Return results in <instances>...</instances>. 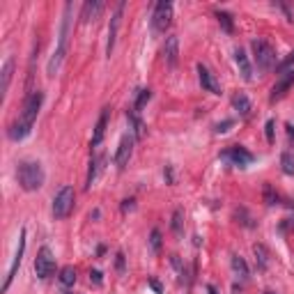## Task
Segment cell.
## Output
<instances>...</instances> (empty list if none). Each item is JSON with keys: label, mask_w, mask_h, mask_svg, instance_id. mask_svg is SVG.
Here are the masks:
<instances>
[{"label": "cell", "mask_w": 294, "mask_h": 294, "mask_svg": "<svg viewBox=\"0 0 294 294\" xmlns=\"http://www.w3.org/2000/svg\"><path fill=\"white\" fill-rule=\"evenodd\" d=\"M163 58H166V65L173 69L177 67V60H179V39L175 35L166 37V44H163Z\"/></svg>", "instance_id": "13"}, {"label": "cell", "mask_w": 294, "mask_h": 294, "mask_svg": "<svg viewBox=\"0 0 294 294\" xmlns=\"http://www.w3.org/2000/svg\"><path fill=\"white\" fill-rule=\"evenodd\" d=\"M273 126H276V122L267 120V124H264V136H267V143H273Z\"/></svg>", "instance_id": "32"}, {"label": "cell", "mask_w": 294, "mask_h": 294, "mask_svg": "<svg viewBox=\"0 0 294 294\" xmlns=\"http://www.w3.org/2000/svg\"><path fill=\"white\" fill-rule=\"evenodd\" d=\"M90 281L95 283V285H101V283H104V278H101V271H90Z\"/></svg>", "instance_id": "36"}, {"label": "cell", "mask_w": 294, "mask_h": 294, "mask_svg": "<svg viewBox=\"0 0 294 294\" xmlns=\"http://www.w3.org/2000/svg\"><path fill=\"white\" fill-rule=\"evenodd\" d=\"M122 12H124V0L117 3L115 14L111 16V26H108V42H106V56H113V48H115V39H117V30H120V23H122Z\"/></svg>", "instance_id": "11"}, {"label": "cell", "mask_w": 294, "mask_h": 294, "mask_svg": "<svg viewBox=\"0 0 294 294\" xmlns=\"http://www.w3.org/2000/svg\"><path fill=\"white\" fill-rule=\"evenodd\" d=\"M134 143H136V136H134V134H124V136H122L120 145H117L115 156H113V161H115V166H117L120 170L124 168L126 163H129L131 152H134Z\"/></svg>", "instance_id": "10"}, {"label": "cell", "mask_w": 294, "mask_h": 294, "mask_svg": "<svg viewBox=\"0 0 294 294\" xmlns=\"http://www.w3.org/2000/svg\"><path fill=\"white\" fill-rule=\"evenodd\" d=\"M56 271V258H53V253H51V248L48 246H42L39 248V253H37V258H35V273H37V278H48L51 273Z\"/></svg>", "instance_id": "8"}, {"label": "cell", "mask_w": 294, "mask_h": 294, "mask_svg": "<svg viewBox=\"0 0 294 294\" xmlns=\"http://www.w3.org/2000/svg\"><path fill=\"white\" fill-rule=\"evenodd\" d=\"M232 106H234V111H237L242 117H248V115H251V111H253L251 101H248V97L244 95V92H239V95L232 97Z\"/></svg>", "instance_id": "19"}, {"label": "cell", "mask_w": 294, "mask_h": 294, "mask_svg": "<svg viewBox=\"0 0 294 294\" xmlns=\"http://www.w3.org/2000/svg\"><path fill=\"white\" fill-rule=\"evenodd\" d=\"M150 248H152V253H159L161 251V232L156 228L150 232Z\"/></svg>", "instance_id": "30"}, {"label": "cell", "mask_w": 294, "mask_h": 294, "mask_svg": "<svg viewBox=\"0 0 294 294\" xmlns=\"http://www.w3.org/2000/svg\"><path fill=\"white\" fill-rule=\"evenodd\" d=\"M198 78H200V85H203L207 92H212V95H220V85H218L216 76H214V74L209 71L203 62L198 65Z\"/></svg>", "instance_id": "14"}, {"label": "cell", "mask_w": 294, "mask_h": 294, "mask_svg": "<svg viewBox=\"0 0 294 294\" xmlns=\"http://www.w3.org/2000/svg\"><path fill=\"white\" fill-rule=\"evenodd\" d=\"M234 62H237L239 74H242L244 81H253V65H251V60H248L244 48H237V51H234Z\"/></svg>", "instance_id": "17"}, {"label": "cell", "mask_w": 294, "mask_h": 294, "mask_svg": "<svg viewBox=\"0 0 294 294\" xmlns=\"http://www.w3.org/2000/svg\"><path fill=\"white\" fill-rule=\"evenodd\" d=\"M74 200H76V193H74L71 186H62V189L56 193V198H53V209H51L53 218L62 220V218L69 216L71 209H74Z\"/></svg>", "instance_id": "5"}, {"label": "cell", "mask_w": 294, "mask_h": 294, "mask_svg": "<svg viewBox=\"0 0 294 294\" xmlns=\"http://www.w3.org/2000/svg\"><path fill=\"white\" fill-rule=\"evenodd\" d=\"M292 228H294V218H285L281 225H278V232H283V234H285L287 230H292Z\"/></svg>", "instance_id": "35"}, {"label": "cell", "mask_w": 294, "mask_h": 294, "mask_svg": "<svg viewBox=\"0 0 294 294\" xmlns=\"http://www.w3.org/2000/svg\"><path fill=\"white\" fill-rule=\"evenodd\" d=\"M150 99H152V90H147V87H145V90H138V97H136V106H134V111H136V113H140V111L145 108V104H147Z\"/></svg>", "instance_id": "28"}, {"label": "cell", "mask_w": 294, "mask_h": 294, "mask_svg": "<svg viewBox=\"0 0 294 294\" xmlns=\"http://www.w3.org/2000/svg\"><path fill=\"white\" fill-rule=\"evenodd\" d=\"M264 294H276V292H271V290H267V292H264Z\"/></svg>", "instance_id": "43"}, {"label": "cell", "mask_w": 294, "mask_h": 294, "mask_svg": "<svg viewBox=\"0 0 294 294\" xmlns=\"http://www.w3.org/2000/svg\"><path fill=\"white\" fill-rule=\"evenodd\" d=\"M104 161H106V154H97L90 159V170H87V179H85V186L90 189L92 184H95L97 175H99V170L104 168Z\"/></svg>", "instance_id": "18"}, {"label": "cell", "mask_w": 294, "mask_h": 294, "mask_svg": "<svg viewBox=\"0 0 294 294\" xmlns=\"http://www.w3.org/2000/svg\"><path fill=\"white\" fill-rule=\"evenodd\" d=\"M150 287H152V290H154L156 294H161V292H163V287H161V283L156 281V278H150Z\"/></svg>", "instance_id": "38"}, {"label": "cell", "mask_w": 294, "mask_h": 294, "mask_svg": "<svg viewBox=\"0 0 294 294\" xmlns=\"http://www.w3.org/2000/svg\"><path fill=\"white\" fill-rule=\"evenodd\" d=\"M253 253H255L258 269H260V271H267V267H269V251H267V246L255 244V246H253Z\"/></svg>", "instance_id": "20"}, {"label": "cell", "mask_w": 294, "mask_h": 294, "mask_svg": "<svg viewBox=\"0 0 294 294\" xmlns=\"http://www.w3.org/2000/svg\"><path fill=\"white\" fill-rule=\"evenodd\" d=\"M12 74H14V58L9 56L3 65V95H7L9 83H12Z\"/></svg>", "instance_id": "21"}, {"label": "cell", "mask_w": 294, "mask_h": 294, "mask_svg": "<svg viewBox=\"0 0 294 294\" xmlns=\"http://www.w3.org/2000/svg\"><path fill=\"white\" fill-rule=\"evenodd\" d=\"M292 65H294V51H292V53H290V56H287V58H285V60H283V62H281V65H278V71H285V69H290V67H292Z\"/></svg>", "instance_id": "34"}, {"label": "cell", "mask_w": 294, "mask_h": 294, "mask_svg": "<svg viewBox=\"0 0 294 294\" xmlns=\"http://www.w3.org/2000/svg\"><path fill=\"white\" fill-rule=\"evenodd\" d=\"M232 269H234V273H237L239 278H244V281L248 278V267H246V262H244V258L232 255Z\"/></svg>", "instance_id": "25"}, {"label": "cell", "mask_w": 294, "mask_h": 294, "mask_svg": "<svg viewBox=\"0 0 294 294\" xmlns=\"http://www.w3.org/2000/svg\"><path fill=\"white\" fill-rule=\"evenodd\" d=\"M126 117H129L131 126H134V136H136V138H143V134H145V124H143V120H140V117L136 115V111H129V113H126Z\"/></svg>", "instance_id": "22"}, {"label": "cell", "mask_w": 294, "mask_h": 294, "mask_svg": "<svg viewBox=\"0 0 294 294\" xmlns=\"http://www.w3.org/2000/svg\"><path fill=\"white\" fill-rule=\"evenodd\" d=\"M262 195H264V203H267L269 207H273V205L281 203V195H278V191H273V186H271V184H264Z\"/></svg>", "instance_id": "24"}, {"label": "cell", "mask_w": 294, "mask_h": 294, "mask_svg": "<svg viewBox=\"0 0 294 294\" xmlns=\"http://www.w3.org/2000/svg\"><path fill=\"white\" fill-rule=\"evenodd\" d=\"M44 168L37 161H21L16 168V179L23 191H37L44 186Z\"/></svg>", "instance_id": "3"}, {"label": "cell", "mask_w": 294, "mask_h": 294, "mask_svg": "<svg viewBox=\"0 0 294 294\" xmlns=\"http://www.w3.org/2000/svg\"><path fill=\"white\" fill-rule=\"evenodd\" d=\"M126 209H134V200H124V205H122V212H126Z\"/></svg>", "instance_id": "40"}, {"label": "cell", "mask_w": 294, "mask_h": 294, "mask_svg": "<svg viewBox=\"0 0 294 294\" xmlns=\"http://www.w3.org/2000/svg\"><path fill=\"white\" fill-rule=\"evenodd\" d=\"M60 283L65 287H71L76 283V269L74 267H62L60 269Z\"/></svg>", "instance_id": "23"}, {"label": "cell", "mask_w": 294, "mask_h": 294, "mask_svg": "<svg viewBox=\"0 0 294 294\" xmlns=\"http://www.w3.org/2000/svg\"><path fill=\"white\" fill-rule=\"evenodd\" d=\"M232 124H234V120L218 122V124H216V129H214V131H216V134H228V131H230V126H232Z\"/></svg>", "instance_id": "33"}, {"label": "cell", "mask_w": 294, "mask_h": 294, "mask_svg": "<svg viewBox=\"0 0 294 294\" xmlns=\"http://www.w3.org/2000/svg\"><path fill=\"white\" fill-rule=\"evenodd\" d=\"M108 120H111V108H104L97 120V126H95V134H92V147H99L101 140L106 136V126H108Z\"/></svg>", "instance_id": "15"}, {"label": "cell", "mask_w": 294, "mask_h": 294, "mask_svg": "<svg viewBox=\"0 0 294 294\" xmlns=\"http://www.w3.org/2000/svg\"><path fill=\"white\" fill-rule=\"evenodd\" d=\"M285 129H287V140H290V147H294V124H292V122H287Z\"/></svg>", "instance_id": "37"}, {"label": "cell", "mask_w": 294, "mask_h": 294, "mask_svg": "<svg viewBox=\"0 0 294 294\" xmlns=\"http://www.w3.org/2000/svg\"><path fill=\"white\" fill-rule=\"evenodd\" d=\"M101 12H104V3H99V0H87V3L83 5V9H81V21L83 23L97 21Z\"/></svg>", "instance_id": "16"}, {"label": "cell", "mask_w": 294, "mask_h": 294, "mask_svg": "<svg viewBox=\"0 0 294 294\" xmlns=\"http://www.w3.org/2000/svg\"><path fill=\"white\" fill-rule=\"evenodd\" d=\"M216 19L220 23V28H223L225 32H232L234 30V23H232V16H230L228 12H216Z\"/></svg>", "instance_id": "29"}, {"label": "cell", "mask_w": 294, "mask_h": 294, "mask_svg": "<svg viewBox=\"0 0 294 294\" xmlns=\"http://www.w3.org/2000/svg\"><path fill=\"white\" fill-rule=\"evenodd\" d=\"M42 104H44V92L42 90H35V92H30V95L26 97L23 108H21V115H19V120L14 122V124L9 126V131H7L9 140H23L26 136H30Z\"/></svg>", "instance_id": "1"}, {"label": "cell", "mask_w": 294, "mask_h": 294, "mask_svg": "<svg viewBox=\"0 0 294 294\" xmlns=\"http://www.w3.org/2000/svg\"><path fill=\"white\" fill-rule=\"evenodd\" d=\"M69 26H71V3L65 5V12H62V23H60V35H58V46L53 51L51 60L46 65V74L48 76H56L62 67V60L67 56V46H69Z\"/></svg>", "instance_id": "2"}, {"label": "cell", "mask_w": 294, "mask_h": 294, "mask_svg": "<svg viewBox=\"0 0 294 294\" xmlns=\"http://www.w3.org/2000/svg\"><path fill=\"white\" fill-rule=\"evenodd\" d=\"M220 159L228 161V163H232V166H237V168H246V166H251L253 161H255V156H253L246 147L232 145V147H228L225 152H220Z\"/></svg>", "instance_id": "7"}, {"label": "cell", "mask_w": 294, "mask_h": 294, "mask_svg": "<svg viewBox=\"0 0 294 294\" xmlns=\"http://www.w3.org/2000/svg\"><path fill=\"white\" fill-rule=\"evenodd\" d=\"M173 232L177 234V237L184 234V212L182 209H175V214H173Z\"/></svg>", "instance_id": "27"}, {"label": "cell", "mask_w": 294, "mask_h": 294, "mask_svg": "<svg viewBox=\"0 0 294 294\" xmlns=\"http://www.w3.org/2000/svg\"><path fill=\"white\" fill-rule=\"evenodd\" d=\"M281 168L285 175H294V154L292 152H283L281 154Z\"/></svg>", "instance_id": "26"}, {"label": "cell", "mask_w": 294, "mask_h": 294, "mask_svg": "<svg viewBox=\"0 0 294 294\" xmlns=\"http://www.w3.org/2000/svg\"><path fill=\"white\" fill-rule=\"evenodd\" d=\"M294 85V69L290 71H285V74H281V78L276 81V85L271 87V95H269V101L271 104H276L278 99H283V97L287 95V90Z\"/></svg>", "instance_id": "12"}, {"label": "cell", "mask_w": 294, "mask_h": 294, "mask_svg": "<svg viewBox=\"0 0 294 294\" xmlns=\"http://www.w3.org/2000/svg\"><path fill=\"white\" fill-rule=\"evenodd\" d=\"M234 216H237L239 218V223H242V225H246V228H253V225H255V223H253V220H251V216H248V212H246V209H237V212H234Z\"/></svg>", "instance_id": "31"}, {"label": "cell", "mask_w": 294, "mask_h": 294, "mask_svg": "<svg viewBox=\"0 0 294 294\" xmlns=\"http://www.w3.org/2000/svg\"><path fill=\"white\" fill-rule=\"evenodd\" d=\"M23 253H26V230H21V234H19V246H16V253H14V260H12V264H9V271H7V276H5V283H3V292H7V290H9V285H12L14 276H16L19 267H21Z\"/></svg>", "instance_id": "9"}, {"label": "cell", "mask_w": 294, "mask_h": 294, "mask_svg": "<svg viewBox=\"0 0 294 294\" xmlns=\"http://www.w3.org/2000/svg\"><path fill=\"white\" fill-rule=\"evenodd\" d=\"M170 23H173V3L170 0H161V3H156L154 12H152V30L156 35H163L170 28Z\"/></svg>", "instance_id": "6"}, {"label": "cell", "mask_w": 294, "mask_h": 294, "mask_svg": "<svg viewBox=\"0 0 294 294\" xmlns=\"http://www.w3.org/2000/svg\"><path fill=\"white\" fill-rule=\"evenodd\" d=\"M251 48H253V58H255V65L260 71H271L276 67V51H273L271 44L255 39L251 44Z\"/></svg>", "instance_id": "4"}, {"label": "cell", "mask_w": 294, "mask_h": 294, "mask_svg": "<svg viewBox=\"0 0 294 294\" xmlns=\"http://www.w3.org/2000/svg\"><path fill=\"white\" fill-rule=\"evenodd\" d=\"M163 175H166V179H168V182H173V170H170V168H168V170H166V173H163Z\"/></svg>", "instance_id": "41"}, {"label": "cell", "mask_w": 294, "mask_h": 294, "mask_svg": "<svg viewBox=\"0 0 294 294\" xmlns=\"http://www.w3.org/2000/svg\"><path fill=\"white\" fill-rule=\"evenodd\" d=\"M207 292H209V294H216V290H214V287H212V285H209V287H207Z\"/></svg>", "instance_id": "42"}, {"label": "cell", "mask_w": 294, "mask_h": 294, "mask_svg": "<svg viewBox=\"0 0 294 294\" xmlns=\"http://www.w3.org/2000/svg\"><path fill=\"white\" fill-rule=\"evenodd\" d=\"M115 264H117V271H124V255L122 253L115 255Z\"/></svg>", "instance_id": "39"}]
</instances>
